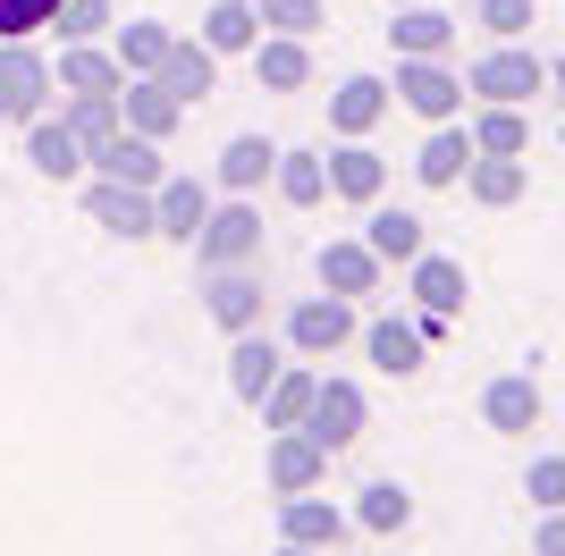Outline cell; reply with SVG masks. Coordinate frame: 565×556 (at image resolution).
<instances>
[{"instance_id":"obj_1","label":"cell","mask_w":565,"mask_h":556,"mask_svg":"<svg viewBox=\"0 0 565 556\" xmlns=\"http://www.w3.org/2000/svg\"><path fill=\"white\" fill-rule=\"evenodd\" d=\"M236 261H262V211L245 194L212 203V220L194 228V270H236Z\"/></svg>"},{"instance_id":"obj_2","label":"cell","mask_w":565,"mask_h":556,"mask_svg":"<svg viewBox=\"0 0 565 556\" xmlns=\"http://www.w3.org/2000/svg\"><path fill=\"white\" fill-rule=\"evenodd\" d=\"M541 85H548V60H541V51H523V43H498L490 60H472V68H465V93H481V101H515V110Z\"/></svg>"},{"instance_id":"obj_3","label":"cell","mask_w":565,"mask_h":556,"mask_svg":"<svg viewBox=\"0 0 565 556\" xmlns=\"http://www.w3.org/2000/svg\"><path fill=\"white\" fill-rule=\"evenodd\" d=\"M388 101H405L414 118H456L465 110V76L448 68V60H397V85H388Z\"/></svg>"},{"instance_id":"obj_4","label":"cell","mask_w":565,"mask_h":556,"mask_svg":"<svg viewBox=\"0 0 565 556\" xmlns=\"http://www.w3.org/2000/svg\"><path fill=\"white\" fill-rule=\"evenodd\" d=\"M51 101V60L34 43H0V118L25 127V118H43Z\"/></svg>"},{"instance_id":"obj_5","label":"cell","mask_w":565,"mask_h":556,"mask_svg":"<svg viewBox=\"0 0 565 556\" xmlns=\"http://www.w3.org/2000/svg\"><path fill=\"white\" fill-rule=\"evenodd\" d=\"M305 430L330 456H347L354 439H363V388L354 379H312V414H305Z\"/></svg>"},{"instance_id":"obj_6","label":"cell","mask_w":565,"mask_h":556,"mask_svg":"<svg viewBox=\"0 0 565 556\" xmlns=\"http://www.w3.org/2000/svg\"><path fill=\"white\" fill-rule=\"evenodd\" d=\"M203 312H212L220 329H262V270L254 261H236V270H203Z\"/></svg>"},{"instance_id":"obj_7","label":"cell","mask_w":565,"mask_h":556,"mask_svg":"<svg viewBox=\"0 0 565 556\" xmlns=\"http://www.w3.org/2000/svg\"><path fill=\"white\" fill-rule=\"evenodd\" d=\"M347 338H354V303L347 296H305L287 312V346L296 354H338Z\"/></svg>"},{"instance_id":"obj_8","label":"cell","mask_w":565,"mask_h":556,"mask_svg":"<svg viewBox=\"0 0 565 556\" xmlns=\"http://www.w3.org/2000/svg\"><path fill=\"white\" fill-rule=\"evenodd\" d=\"M118 118H127V136L169 143V136H178V118H186V101H178L161 76H127V85H118Z\"/></svg>"},{"instance_id":"obj_9","label":"cell","mask_w":565,"mask_h":556,"mask_svg":"<svg viewBox=\"0 0 565 556\" xmlns=\"http://www.w3.org/2000/svg\"><path fill=\"white\" fill-rule=\"evenodd\" d=\"M203 220H212V185H203V178H161V185H152V236L194 245Z\"/></svg>"},{"instance_id":"obj_10","label":"cell","mask_w":565,"mask_h":556,"mask_svg":"<svg viewBox=\"0 0 565 556\" xmlns=\"http://www.w3.org/2000/svg\"><path fill=\"white\" fill-rule=\"evenodd\" d=\"M270 489L279 498H296V489H321V472H330V447L312 439V430H270Z\"/></svg>"},{"instance_id":"obj_11","label":"cell","mask_w":565,"mask_h":556,"mask_svg":"<svg viewBox=\"0 0 565 556\" xmlns=\"http://www.w3.org/2000/svg\"><path fill=\"white\" fill-rule=\"evenodd\" d=\"M85 211H94V228H110V236H152V185L94 178L85 185Z\"/></svg>"},{"instance_id":"obj_12","label":"cell","mask_w":565,"mask_h":556,"mask_svg":"<svg viewBox=\"0 0 565 556\" xmlns=\"http://www.w3.org/2000/svg\"><path fill=\"white\" fill-rule=\"evenodd\" d=\"M279 371H287V346H279V338H262V329H236V346H228V388L245 396V405H262Z\"/></svg>"},{"instance_id":"obj_13","label":"cell","mask_w":565,"mask_h":556,"mask_svg":"<svg viewBox=\"0 0 565 556\" xmlns=\"http://www.w3.org/2000/svg\"><path fill=\"white\" fill-rule=\"evenodd\" d=\"M481 421H490V430H507V439L541 430V379H532V371H507V379H490V388H481Z\"/></svg>"},{"instance_id":"obj_14","label":"cell","mask_w":565,"mask_h":556,"mask_svg":"<svg viewBox=\"0 0 565 556\" xmlns=\"http://www.w3.org/2000/svg\"><path fill=\"white\" fill-rule=\"evenodd\" d=\"M380 185H388V161H380L363 136H347V143L330 152V194H338V203H363V211H372Z\"/></svg>"},{"instance_id":"obj_15","label":"cell","mask_w":565,"mask_h":556,"mask_svg":"<svg viewBox=\"0 0 565 556\" xmlns=\"http://www.w3.org/2000/svg\"><path fill=\"white\" fill-rule=\"evenodd\" d=\"M405 270H414V303H423V312H448V321L465 312V296H472L465 261H448V254H430V245H423V254L405 261Z\"/></svg>"},{"instance_id":"obj_16","label":"cell","mask_w":565,"mask_h":556,"mask_svg":"<svg viewBox=\"0 0 565 556\" xmlns=\"http://www.w3.org/2000/svg\"><path fill=\"white\" fill-rule=\"evenodd\" d=\"M388 43H397V60H448L456 18H448V9H423V0H405L397 25H388Z\"/></svg>"},{"instance_id":"obj_17","label":"cell","mask_w":565,"mask_h":556,"mask_svg":"<svg viewBox=\"0 0 565 556\" xmlns=\"http://www.w3.org/2000/svg\"><path fill=\"white\" fill-rule=\"evenodd\" d=\"M51 85H60V93H118V85H127V68H118V51H102V43H60Z\"/></svg>"},{"instance_id":"obj_18","label":"cell","mask_w":565,"mask_h":556,"mask_svg":"<svg viewBox=\"0 0 565 556\" xmlns=\"http://www.w3.org/2000/svg\"><path fill=\"white\" fill-rule=\"evenodd\" d=\"M380 270H388V261H380L363 236H338V245H321V287H330V296H372Z\"/></svg>"},{"instance_id":"obj_19","label":"cell","mask_w":565,"mask_h":556,"mask_svg":"<svg viewBox=\"0 0 565 556\" xmlns=\"http://www.w3.org/2000/svg\"><path fill=\"white\" fill-rule=\"evenodd\" d=\"M279 539H305V548H338V539H347V514H338L330 498L296 489V498H279Z\"/></svg>"},{"instance_id":"obj_20","label":"cell","mask_w":565,"mask_h":556,"mask_svg":"<svg viewBox=\"0 0 565 556\" xmlns=\"http://www.w3.org/2000/svg\"><path fill=\"white\" fill-rule=\"evenodd\" d=\"M254 76H262V93H305L312 85L305 34H262V43H254Z\"/></svg>"},{"instance_id":"obj_21","label":"cell","mask_w":565,"mask_h":556,"mask_svg":"<svg viewBox=\"0 0 565 556\" xmlns=\"http://www.w3.org/2000/svg\"><path fill=\"white\" fill-rule=\"evenodd\" d=\"M25 161L43 169V178H60V185H68L76 169H85V143H76V127H68V118H25Z\"/></svg>"},{"instance_id":"obj_22","label":"cell","mask_w":565,"mask_h":556,"mask_svg":"<svg viewBox=\"0 0 565 556\" xmlns=\"http://www.w3.org/2000/svg\"><path fill=\"white\" fill-rule=\"evenodd\" d=\"M94 178H127V185H161L169 169H161V143L152 136H127V127H118L110 143H102L94 152Z\"/></svg>"},{"instance_id":"obj_23","label":"cell","mask_w":565,"mask_h":556,"mask_svg":"<svg viewBox=\"0 0 565 556\" xmlns=\"http://www.w3.org/2000/svg\"><path fill=\"white\" fill-rule=\"evenodd\" d=\"M161 85L194 110V101L220 85V51H212V43H186V34H178V43H169V60H161Z\"/></svg>"},{"instance_id":"obj_24","label":"cell","mask_w":565,"mask_h":556,"mask_svg":"<svg viewBox=\"0 0 565 556\" xmlns=\"http://www.w3.org/2000/svg\"><path fill=\"white\" fill-rule=\"evenodd\" d=\"M465 169H472V127L439 118V127H430V143L414 152V178H423V185H456Z\"/></svg>"},{"instance_id":"obj_25","label":"cell","mask_w":565,"mask_h":556,"mask_svg":"<svg viewBox=\"0 0 565 556\" xmlns=\"http://www.w3.org/2000/svg\"><path fill=\"white\" fill-rule=\"evenodd\" d=\"M380 118H388V85H380V76H347V85L330 93V127L338 136H372Z\"/></svg>"},{"instance_id":"obj_26","label":"cell","mask_w":565,"mask_h":556,"mask_svg":"<svg viewBox=\"0 0 565 556\" xmlns=\"http://www.w3.org/2000/svg\"><path fill=\"white\" fill-rule=\"evenodd\" d=\"M270 169H279V143L270 136H228V152H220L212 178H220V194H254Z\"/></svg>"},{"instance_id":"obj_27","label":"cell","mask_w":565,"mask_h":556,"mask_svg":"<svg viewBox=\"0 0 565 556\" xmlns=\"http://www.w3.org/2000/svg\"><path fill=\"white\" fill-rule=\"evenodd\" d=\"M203 43L228 60V51H254L262 43V0H212L203 9Z\"/></svg>"},{"instance_id":"obj_28","label":"cell","mask_w":565,"mask_h":556,"mask_svg":"<svg viewBox=\"0 0 565 556\" xmlns=\"http://www.w3.org/2000/svg\"><path fill=\"white\" fill-rule=\"evenodd\" d=\"M312 379H321V371L287 363L279 379H270V396H262V430H305V414H312Z\"/></svg>"},{"instance_id":"obj_29","label":"cell","mask_w":565,"mask_h":556,"mask_svg":"<svg viewBox=\"0 0 565 556\" xmlns=\"http://www.w3.org/2000/svg\"><path fill=\"white\" fill-rule=\"evenodd\" d=\"M363 346H372V363L388 371V379H414V371H423V329L414 321H372Z\"/></svg>"},{"instance_id":"obj_30","label":"cell","mask_w":565,"mask_h":556,"mask_svg":"<svg viewBox=\"0 0 565 556\" xmlns=\"http://www.w3.org/2000/svg\"><path fill=\"white\" fill-rule=\"evenodd\" d=\"M60 118H68L76 143H85V169H94V152L127 127V118H118V93H68V110H60Z\"/></svg>"},{"instance_id":"obj_31","label":"cell","mask_w":565,"mask_h":556,"mask_svg":"<svg viewBox=\"0 0 565 556\" xmlns=\"http://www.w3.org/2000/svg\"><path fill=\"white\" fill-rule=\"evenodd\" d=\"M465 185H472V203L507 211V203H515V194H523V152H472Z\"/></svg>"},{"instance_id":"obj_32","label":"cell","mask_w":565,"mask_h":556,"mask_svg":"<svg viewBox=\"0 0 565 556\" xmlns=\"http://www.w3.org/2000/svg\"><path fill=\"white\" fill-rule=\"evenodd\" d=\"M270 185H279V203L312 211L321 194H330V161L321 152H279V169H270Z\"/></svg>"},{"instance_id":"obj_33","label":"cell","mask_w":565,"mask_h":556,"mask_svg":"<svg viewBox=\"0 0 565 556\" xmlns=\"http://www.w3.org/2000/svg\"><path fill=\"white\" fill-rule=\"evenodd\" d=\"M169 43H178V34H169L161 18H136V25H118V68H127V76H161Z\"/></svg>"},{"instance_id":"obj_34","label":"cell","mask_w":565,"mask_h":556,"mask_svg":"<svg viewBox=\"0 0 565 556\" xmlns=\"http://www.w3.org/2000/svg\"><path fill=\"white\" fill-rule=\"evenodd\" d=\"M363 245H372L380 261H414V254H423V220H414V211H380V203H372Z\"/></svg>"},{"instance_id":"obj_35","label":"cell","mask_w":565,"mask_h":556,"mask_svg":"<svg viewBox=\"0 0 565 556\" xmlns=\"http://www.w3.org/2000/svg\"><path fill=\"white\" fill-rule=\"evenodd\" d=\"M472 152H532V127H523L515 101H481V118H472Z\"/></svg>"},{"instance_id":"obj_36","label":"cell","mask_w":565,"mask_h":556,"mask_svg":"<svg viewBox=\"0 0 565 556\" xmlns=\"http://www.w3.org/2000/svg\"><path fill=\"white\" fill-rule=\"evenodd\" d=\"M354 523H363V532H405V523H414V498H405V481H372L363 489V506H354Z\"/></svg>"},{"instance_id":"obj_37","label":"cell","mask_w":565,"mask_h":556,"mask_svg":"<svg viewBox=\"0 0 565 556\" xmlns=\"http://www.w3.org/2000/svg\"><path fill=\"white\" fill-rule=\"evenodd\" d=\"M51 25H60V43H102L110 0H60V9H51Z\"/></svg>"},{"instance_id":"obj_38","label":"cell","mask_w":565,"mask_h":556,"mask_svg":"<svg viewBox=\"0 0 565 556\" xmlns=\"http://www.w3.org/2000/svg\"><path fill=\"white\" fill-rule=\"evenodd\" d=\"M262 25L270 34H312V25H330V9L321 0H262Z\"/></svg>"},{"instance_id":"obj_39","label":"cell","mask_w":565,"mask_h":556,"mask_svg":"<svg viewBox=\"0 0 565 556\" xmlns=\"http://www.w3.org/2000/svg\"><path fill=\"white\" fill-rule=\"evenodd\" d=\"M51 9H60V0H0V43H25V34H43Z\"/></svg>"},{"instance_id":"obj_40","label":"cell","mask_w":565,"mask_h":556,"mask_svg":"<svg viewBox=\"0 0 565 556\" xmlns=\"http://www.w3.org/2000/svg\"><path fill=\"white\" fill-rule=\"evenodd\" d=\"M481 25H490L498 43H523L532 34V0H481Z\"/></svg>"},{"instance_id":"obj_41","label":"cell","mask_w":565,"mask_h":556,"mask_svg":"<svg viewBox=\"0 0 565 556\" xmlns=\"http://www.w3.org/2000/svg\"><path fill=\"white\" fill-rule=\"evenodd\" d=\"M523 498H532V506H565V456L532 463V472H523Z\"/></svg>"},{"instance_id":"obj_42","label":"cell","mask_w":565,"mask_h":556,"mask_svg":"<svg viewBox=\"0 0 565 556\" xmlns=\"http://www.w3.org/2000/svg\"><path fill=\"white\" fill-rule=\"evenodd\" d=\"M532 556H565V506H548V523H541V539H532Z\"/></svg>"},{"instance_id":"obj_43","label":"cell","mask_w":565,"mask_h":556,"mask_svg":"<svg viewBox=\"0 0 565 556\" xmlns=\"http://www.w3.org/2000/svg\"><path fill=\"white\" fill-rule=\"evenodd\" d=\"M279 556H321V548H305V539H279Z\"/></svg>"},{"instance_id":"obj_44","label":"cell","mask_w":565,"mask_h":556,"mask_svg":"<svg viewBox=\"0 0 565 556\" xmlns=\"http://www.w3.org/2000/svg\"><path fill=\"white\" fill-rule=\"evenodd\" d=\"M548 85H557V93H565V60H557V68H548Z\"/></svg>"},{"instance_id":"obj_45","label":"cell","mask_w":565,"mask_h":556,"mask_svg":"<svg viewBox=\"0 0 565 556\" xmlns=\"http://www.w3.org/2000/svg\"><path fill=\"white\" fill-rule=\"evenodd\" d=\"M397 9H405V0H397Z\"/></svg>"}]
</instances>
